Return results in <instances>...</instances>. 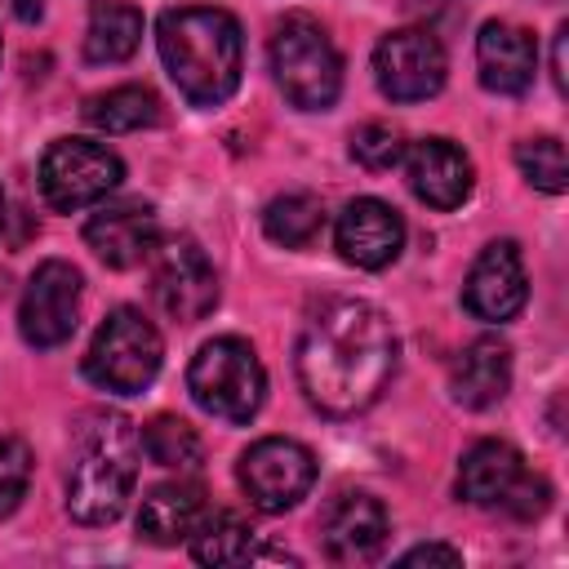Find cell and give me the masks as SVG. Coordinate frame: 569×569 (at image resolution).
Segmentation results:
<instances>
[{
	"label": "cell",
	"mask_w": 569,
	"mask_h": 569,
	"mask_svg": "<svg viewBox=\"0 0 569 569\" xmlns=\"http://www.w3.org/2000/svg\"><path fill=\"white\" fill-rule=\"evenodd\" d=\"M80 320V271L62 258H49L31 271L18 307V329L36 351L62 347Z\"/></svg>",
	"instance_id": "obj_12"
},
{
	"label": "cell",
	"mask_w": 569,
	"mask_h": 569,
	"mask_svg": "<svg viewBox=\"0 0 569 569\" xmlns=\"http://www.w3.org/2000/svg\"><path fill=\"white\" fill-rule=\"evenodd\" d=\"M120 178H124L120 156L89 138H58L40 160V191L62 213L102 204L120 187Z\"/></svg>",
	"instance_id": "obj_8"
},
{
	"label": "cell",
	"mask_w": 569,
	"mask_h": 569,
	"mask_svg": "<svg viewBox=\"0 0 569 569\" xmlns=\"http://www.w3.org/2000/svg\"><path fill=\"white\" fill-rule=\"evenodd\" d=\"M31 480V449L18 436H0V516L18 511Z\"/></svg>",
	"instance_id": "obj_28"
},
{
	"label": "cell",
	"mask_w": 569,
	"mask_h": 569,
	"mask_svg": "<svg viewBox=\"0 0 569 569\" xmlns=\"http://www.w3.org/2000/svg\"><path fill=\"white\" fill-rule=\"evenodd\" d=\"M160 360H164L160 329L142 311L116 307L98 325V333L84 351V378L111 396H138L142 387L156 382Z\"/></svg>",
	"instance_id": "obj_6"
},
{
	"label": "cell",
	"mask_w": 569,
	"mask_h": 569,
	"mask_svg": "<svg viewBox=\"0 0 569 569\" xmlns=\"http://www.w3.org/2000/svg\"><path fill=\"white\" fill-rule=\"evenodd\" d=\"M298 382L311 409L325 418H351L369 409L396 373V329L360 298L325 302L298 338Z\"/></svg>",
	"instance_id": "obj_1"
},
{
	"label": "cell",
	"mask_w": 569,
	"mask_h": 569,
	"mask_svg": "<svg viewBox=\"0 0 569 569\" xmlns=\"http://www.w3.org/2000/svg\"><path fill=\"white\" fill-rule=\"evenodd\" d=\"M142 453L156 462V467H169V471H196L200 467V436L187 418H173V413H160L142 427Z\"/></svg>",
	"instance_id": "obj_25"
},
{
	"label": "cell",
	"mask_w": 569,
	"mask_h": 569,
	"mask_svg": "<svg viewBox=\"0 0 569 569\" xmlns=\"http://www.w3.org/2000/svg\"><path fill=\"white\" fill-rule=\"evenodd\" d=\"M191 556L200 565H240L253 560V529L236 511H204L191 529Z\"/></svg>",
	"instance_id": "obj_23"
},
{
	"label": "cell",
	"mask_w": 569,
	"mask_h": 569,
	"mask_svg": "<svg viewBox=\"0 0 569 569\" xmlns=\"http://www.w3.org/2000/svg\"><path fill=\"white\" fill-rule=\"evenodd\" d=\"M529 298V280H525V262H520V249L511 240H493L480 249V258L471 262L467 271V284H462V307L476 316V320H489V325H507L520 316Z\"/></svg>",
	"instance_id": "obj_13"
},
{
	"label": "cell",
	"mask_w": 569,
	"mask_h": 569,
	"mask_svg": "<svg viewBox=\"0 0 569 569\" xmlns=\"http://www.w3.org/2000/svg\"><path fill=\"white\" fill-rule=\"evenodd\" d=\"M271 71H276L280 93L298 111H329L342 93V58H338L329 31L307 13H289L276 27Z\"/></svg>",
	"instance_id": "obj_4"
},
{
	"label": "cell",
	"mask_w": 569,
	"mask_h": 569,
	"mask_svg": "<svg viewBox=\"0 0 569 569\" xmlns=\"http://www.w3.org/2000/svg\"><path fill=\"white\" fill-rule=\"evenodd\" d=\"M138 44H142V13L124 0H98L84 27V58L93 67H111L133 58Z\"/></svg>",
	"instance_id": "obj_21"
},
{
	"label": "cell",
	"mask_w": 569,
	"mask_h": 569,
	"mask_svg": "<svg viewBox=\"0 0 569 569\" xmlns=\"http://www.w3.org/2000/svg\"><path fill=\"white\" fill-rule=\"evenodd\" d=\"M351 160L365 164L369 173H382V169H396L405 160V138L400 129L382 124V120H369L351 133Z\"/></svg>",
	"instance_id": "obj_27"
},
{
	"label": "cell",
	"mask_w": 569,
	"mask_h": 569,
	"mask_svg": "<svg viewBox=\"0 0 569 569\" xmlns=\"http://www.w3.org/2000/svg\"><path fill=\"white\" fill-rule=\"evenodd\" d=\"M458 493L471 507L507 511L516 520H538L551 502L542 476H533L516 445L507 440H476L458 462Z\"/></svg>",
	"instance_id": "obj_7"
},
{
	"label": "cell",
	"mask_w": 569,
	"mask_h": 569,
	"mask_svg": "<svg viewBox=\"0 0 569 569\" xmlns=\"http://www.w3.org/2000/svg\"><path fill=\"white\" fill-rule=\"evenodd\" d=\"M333 244H338V253H342L351 267L382 271V267H391V262L400 258V249H405V222H400V213H396L387 200L360 196V200H351V204L338 213Z\"/></svg>",
	"instance_id": "obj_14"
},
{
	"label": "cell",
	"mask_w": 569,
	"mask_h": 569,
	"mask_svg": "<svg viewBox=\"0 0 569 569\" xmlns=\"http://www.w3.org/2000/svg\"><path fill=\"white\" fill-rule=\"evenodd\" d=\"M400 565H462V551L458 547H445V542H422V547H413V551H405L400 556Z\"/></svg>",
	"instance_id": "obj_29"
},
{
	"label": "cell",
	"mask_w": 569,
	"mask_h": 569,
	"mask_svg": "<svg viewBox=\"0 0 569 569\" xmlns=\"http://www.w3.org/2000/svg\"><path fill=\"white\" fill-rule=\"evenodd\" d=\"M511 387V351L498 338H476L449 369V391L462 409H489Z\"/></svg>",
	"instance_id": "obj_19"
},
{
	"label": "cell",
	"mask_w": 569,
	"mask_h": 569,
	"mask_svg": "<svg viewBox=\"0 0 569 569\" xmlns=\"http://www.w3.org/2000/svg\"><path fill=\"white\" fill-rule=\"evenodd\" d=\"M516 164L520 173L547 191V196H560L569 187V160H565V142L551 138V133H538V138H525L516 142Z\"/></svg>",
	"instance_id": "obj_26"
},
{
	"label": "cell",
	"mask_w": 569,
	"mask_h": 569,
	"mask_svg": "<svg viewBox=\"0 0 569 569\" xmlns=\"http://www.w3.org/2000/svg\"><path fill=\"white\" fill-rule=\"evenodd\" d=\"M204 511H209V502H204L200 485H156L138 507V533L156 547H173V542L191 538V529L200 525Z\"/></svg>",
	"instance_id": "obj_20"
},
{
	"label": "cell",
	"mask_w": 569,
	"mask_h": 569,
	"mask_svg": "<svg viewBox=\"0 0 569 569\" xmlns=\"http://www.w3.org/2000/svg\"><path fill=\"white\" fill-rule=\"evenodd\" d=\"M156 44L164 58L169 80L191 107H222L244 67L240 22L213 4H182L164 9L156 22Z\"/></svg>",
	"instance_id": "obj_2"
},
{
	"label": "cell",
	"mask_w": 569,
	"mask_h": 569,
	"mask_svg": "<svg viewBox=\"0 0 569 569\" xmlns=\"http://www.w3.org/2000/svg\"><path fill=\"white\" fill-rule=\"evenodd\" d=\"M142 436L124 413H93L71 449L67 471V511L80 525H111L129 507L138 480Z\"/></svg>",
	"instance_id": "obj_3"
},
{
	"label": "cell",
	"mask_w": 569,
	"mask_h": 569,
	"mask_svg": "<svg viewBox=\"0 0 569 569\" xmlns=\"http://www.w3.org/2000/svg\"><path fill=\"white\" fill-rule=\"evenodd\" d=\"M84 120L98 133H133L160 120V98L147 84H116L84 102Z\"/></svg>",
	"instance_id": "obj_22"
},
{
	"label": "cell",
	"mask_w": 569,
	"mask_h": 569,
	"mask_svg": "<svg viewBox=\"0 0 569 569\" xmlns=\"http://www.w3.org/2000/svg\"><path fill=\"white\" fill-rule=\"evenodd\" d=\"M320 222H325V209H320V200L311 191H284V196H276L262 209V231L276 244H284V249L311 244L316 231H320Z\"/></svg>",
	"instance_id": "obj_24"
},
{
	"label": "cell",
	"mask_w": 569,
	"mask_h": 569,
	"mask_svg": "<svg viewBox=\"0 0 569 569\" xmlns=\"http://www.w3.org/2000/svg\"><path fill=\"white\" fill-rule=\"evenodd\" d=\"M449 71L445 44L422 27H400L373 49V80L391 102H422L440 93Z\"/></svg>",
	"instance_id": "obj_11"
},
{
	"label": "cell",
	"mask_w": 569,
	"mask_h": 569,
	"mask_svg": "<svg viewBox=\"0 0 569 569\" xmlns=\"http://www.w3.org/2000/svg\"><path fill=\"white\" fill-rule=\"evenodd\" d=\"M240 489L258 511H289L316 485V453L289 436H262L240 453Z\"/></svg>",
	"instance_id": "obj_10"
},
{
	"label": "cell",
	"mask_w": 569,
	"mask_h": 569,
	"mask_svg": "<svg viewBox=\"0 0 569 569\" xmlns=\"http://www.w3.org/2000/svg\"><path fill=\"white\" fill-rule=\"evenodd\" d=\"M147 262H151V293H156L164 316H173L178 325H196L213 311L218 276H213V262L204 258V249L191 236L156 240Z\"/></svg>",
	"instance_id": "obj_9"
},
{
	"label": "cell",
	"mask_w": 569,
	"mask_h": 569,
	"mask_svg": "<svg viewBox=\"0 0 569 569\" xmlns=\"http://www.w3.org/2000/svg\"><path fill=\"white\" fill-rule=\"evenodd\" d=\"M320 533H325V551L338 565H369V560L382 556L391 520H387V507L378 498H369V493H338L325 507Z\"/></svg>",
	"instance_id": "obj_16"
},
{
	"label": "cell",
	"mask_w": 569,
	"mask_h": 569,
	"mask_svg": "<svg viewBox=\"0 0 569 569\" xmlns=\"http://www.w3.org/2000/svg\"><path fill=\"white\" fill-rule=\"evenodd\" d=\"M0 227H4V191H0Z\"/></svg>",
	"instance_id": "obj_31"
},
{
	"label": "cell",
	"mask_w": 569,
	"mask_h": 569,
	"mask_svg": "<svg viewBox=\"0 0 569 569\" xmlns=\"http://www.w3.org/2000/svg\"><path fill=\"white\" fill-rule=\"evenodd\" d=\"M187 391L204 413L222 422H249L262 409L267 369L244 338H209L187 369Z\"/></svg>",
	"instance_id": "obj_5"
},
{
	"label": "cell",
	"mask_w": 569,
	"mask_h": 569,
	"mask_svg": "<svg viewBox=\"0 0 569 569\" xmlns=\"http://www.w3.org/2000/svg\"><path fill=\"white\" fill-rule=\"evenodd\" d=\"M405 173H409V187L422 204L431 209H458L471 187H476V169H471V156L449 142V138H422L405 151Z\"/></svg>",
	"instance_id": "obj_17"
},
{
	"label": "cell",
	"mask_w": 569,
	"mask_h": 569,
	"mask_svg": "<svg viewBox=\"0 0 569 569\" xmlns=\"http://www.w3.org/2000/svg\"><path fill=\"white\" fill-rule=\"evenodd\" d=\"M476 67H480V84L489 93L516 98V93H525L533 84L538 44L516 22H485L480 36H476Z\"/></svg>",
	"instance_id": "obj_18"
},
{
	"label": "cell",
	"mask_w": 569,
	"mask_h": 569,
	"mask_svg": "<svg viewBox=\"0 0 569 569\" xmlns=\"http://www.w3.org/2000/svg\"><path fill=\"white\" fill-rule=\"evenodd\" d=\"M156 240H160V227H156V209L147 200L98 204V213L84 222V244L116 271L147 262Z\"/></svg>",
	"instance_id": "obj_15"
},
{
	"label": "cell",
	"mask_w": 569,
	"mask_h": 569,
	"mask_svg": "<svg viewBox=\"0 0 569 569\" xmlns=\"http://www.w3.org/2000/svg\"><path fill=\"white\" fill-rule=\"evenodd\" d=\"M565 27L556 31V53H551V76H556V89H565Z\"/></svg>",
	"instance_id": "obj_30"
}]
</instances>
